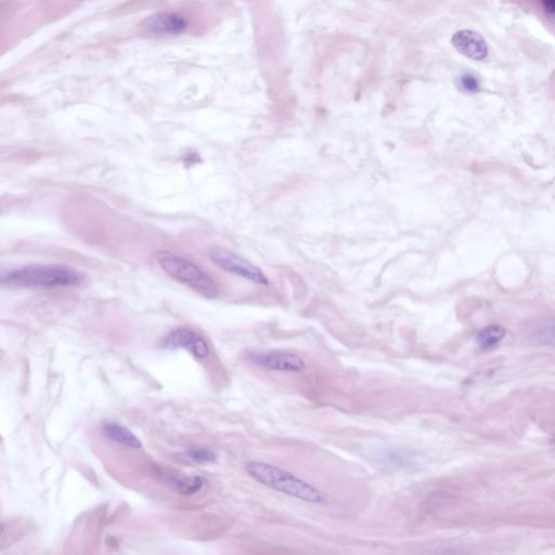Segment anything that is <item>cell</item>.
<instances>
[{"instance_id":"6da1fadb","label":"cell","mask_w":555,"mask_h":555,"mask_svg":"<svg viewBox=\"0 0 555 555\" xmlns=\"http://www.w3.org/2000/svg\"><path fill=\"white\" fill-rule=\"evenodd\" d=\"M245 471L255 481L268 488L308 503L324 504L327 502V498L316 487L277 466L262 461H251L247 463Z\"/></svg>"},{"instance_id":"7a4b0ae2","label":"cell","mask_w":555,"mask_h":555,"mask_svg":"<svg viewBox=\"0 0 555 555\" xmlns=\"http://www.w3.org/2000/svg\"><path fill=\"white\" fill-rule=\"evenodd\" d=\"M82 275L67 266H27L3 277L5 286L20 288H69L82 281Z\"/></svg>"},{"instance_id":"3957f363","label":"cell","mask_w":555,"mask_h":555,"mask_svg":"<svg viewBox=\"0 0 555 555\" xmlns=\"http://www.w3.org/2000/svg\"><path fill=\"white\" fill-rule=\"evenodd\" d=\"M155 260L159 267L178 282L183 283L207 298L218 295L219 288L213 278L191 260L168 251L157 253Z\"/></svg>"},{"instance_id":"277c9868","label":"cell","mask_w":555,"mask_h":555,"mask_svg":"<svg viewBox=\"0 0 555 555\" xmlns=\"http://www.w3.org/2000/svg\"><path fill=\"white\" fill-rule=\"evenodd\" d=\"M209 258L215 266L224 270L226 273L239 275L247 280L252 281L258 284H268L267 278L262 273V270L252 262H247L245 258H240L239 255L230 252L228 249H212L209 251Z\"/></svg>"},{"instance_id":"5b68a950","label":"cell","mask_w":555,"mask_h":555,"mask_svg":"<svg viewBox=\"0 0 555 555\" xmlns=\"http://www.w3.org/2000/svg\"><path fill=\"white\" fill-rule=\"evenodd\" d=\"M252 361L265 370L279 372L302 373L306 369L305 360L290 352H269L258 354L253 356Z\"/></svg>"},{"instance_id":"8992f818","label":"cell","mask_w":555,"mask_h":555,"mask_svg":"<svg viewBox=\"0 0 555 555\" xmlns=\"http://www.w3.org/2000/svg\"><path fill=\"white\" fill-rule=\"evenodd\" d=\"M164 345L170 348H185L199 359L209 355V347L198 332L190 328H177L165 337Z\"/></svg>"},{"instance_id":"52a82bcc","label":"cell","mask_w":555,"mask_h":555,"mask_svg":"<svg viewBox=\"0 0 555 555\" xmlns=\"http://www.w3.org/2000/svg\"><path fill=\"white\" fill-rule=\"evenodd\" d=\"M453 45L463 56L475 61H482L488 54V47L485 39L476 32L468 30L457 32L453 35Z\"/></svg>"},{"instance_id":"ba28073f","label":"cell","mask_w":555,"mask_h":555,"mask_svg":"<svg viewBox=\"0 0 555 555\" xmlns=\"http://www.w3.org/2000/svg\"><path fill=\"white\" fill-rule=\"evenodd\" d=\"M187 25L188 23L183 16H178L175 13H159L148 19L144 27L150 33L172 35L185 31Z\"/></svg>"},{"instance_id":"9c48e42d","label":"cell","mask_w":555,"mask_h":555,"mask_svg":"<svg viewBox=\"0 0 555 555\" xmlns=\"http://www.w3.org/2000/svg\"><path fill=\"white\" fill-rule=\"evenodd\" d=\"M102 432L106 438L112 442H117L120 445L135 448V449L142 447L141 442L123 425L113 423V422H106L102 425Z\"/></svg>"},{"instance_id":"30bf717a","label":"cell","mask_w":555,"mask_h":555,"mask_svg":"<svg viewBox=\"0 0 555 555\" xmlns=\"http://www.w3.org/2000/svg\"><path fill=\"white\" fill-rule=\"evenodd\" d=\"M168 483L178 494L191 496L203 488L205 481L201 476H177L170 474L168 476Z\"/></svg>"},{"instance_id":"8fae6325","label":"cell","mask_w":555,"mask_h":555,"mask_svg":"<svg viewBox=\"0 0 555 555\" xmlns=\"http://www.w3.org/2000/svg\"><path fill=\"white\" fill-rule=\"evenodd\" d=\"M506 329L498 324H490L478 332L477 342L482 348H490L496 346L504 337Z\"/></svg>"},{"instance_id":"7c38bea8","label":"cell","mask_w":555,"mask_h":555,"mask_svg":"<svg viewBox=\"0 0 555 555\" xmlns=\"http://www.w3.org/2000/svg\"><path fill=\"white\" fill-rule=\"evenodd\" d=\"M183 457L187 460L196 463H212L217 459L216 453H214L213 450L205 449V448H194V449L188 450Z\"/></svg>"},{"instance_id":"4fadbf2b","label":"cell","mask_w":555,"mask_h":555,"mask_svg":"<svg viewBox=\"0 0 555 555\" xmlns=\"http://www.w3.org/2000/svg\"><path fill=\"white\" fill-rule=\"evenodd\" d=\"M534 339H537L538 342H543V344H550V343L555 344V328L545 327L536 330L534 333Z\"/></svg>"},{"instance_id":"5bb4252c","label":"cell","mask_w":555,"mask_h":555,"mask_svg":"<svg viewBox=\"0 0 555 555\" xmlns=\"http://www.w3.org/2000/svg\"><path fill=\"white\" fill-rule=\"evenodd\" d=\"M460 86L468 93H476L479 90V82L472 74H466L461 76Z\"/></svg>"},{"instance_id":"9a60e30c","label":"cell","mask_w":555,"mask_h":555,"mask_svg":"<svg viewBox=\"0 0 555 555\" xmlns=\"http://www.w3.org/2000/svg\"><path fill=\"white\" fill-rule=\"evenodd\" d=\"M540 3L547 16L555 20V0H540Z\"/></svg>"}]
</instances>
